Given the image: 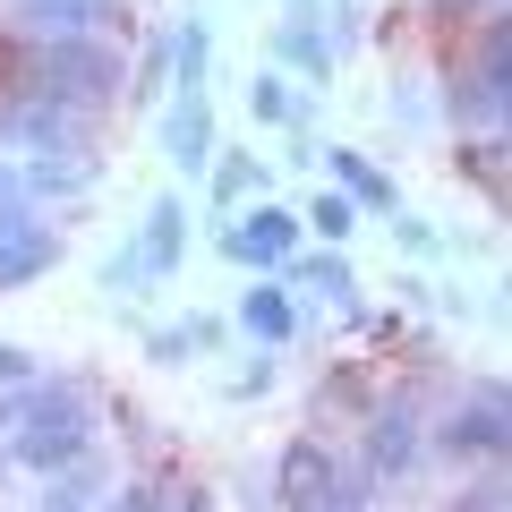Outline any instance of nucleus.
<instances>
[{
    "instance_id": "f257e3e1",
    "label": "nucleus",
    "mask_w": 512,
    "mask_h": 512,
    "mask_svg": "<svg viewBox=\"0 0 512 512\" xmlns=\"http://www.w3.org/2000/svg\"><path fill=\"white\" fill-rule=\"evenodd\" d=\"M94 453V393L77 376H26L9 384V402H0V461H18V470L52 478L69 461Z\"/></svg>"
},
{
    "instance_id": "f03ea898",
    "label": "nucleus",
    "mask_w": 512,
    "mask_h": 512,
    "mask_svg": "<svg viewBox=\"0 0 512 512\" xmlns=\"http://www.w3.org/2000/svg\"><path fill=\"white\" fill-rule=\"evenodd\" d=\"M18 94H43V103L77 111V120H94V111H111L128 94V60L111 35H77V43H35L26 52V86Z\"/></svg>"
},
{
    "instance_id": "7ed1b4c3",
    "label": "nucleus",
    "mask_w": 512,
    "mask_h": 512,
    "mask_svg": "<svg viewBox=\"0 0 512 512\" xmlns=\"http://www.w3.org/2000/svg\"><path fill=\"white\" fill-rule=\"evenodd\" d=\"M444 111L461 120V137H495L512 111V26L504 18H478V52L444 69Z\"/></svg>"
},
{
    "instance_id": "20e7f679",
    "label": "nucleus",
    "mask_w": 512,
    "mask_h": 512,
    "mask_svg": "<svg viewBox=\"0 0 512 512\" xmlns=\"http://www.w3.org/2000/svg\"><path fill=\"white\" fill-rule=\"evenodd\" d=\"M427 444H436L444 461H461V470H495V461L512 453V402H504V376H478L470 393H461V402L444 410L436 427H427Z\"/></svg>"
},
{
    "instance_id": "39448f33",
    "label": "nucleus",
    "mask_w": 512,
    "mask_h": 512,
    "mask_svg": "<svg viewBox=\"0 0 512 512\" xmlns=\"http://www.w3.org/2000/svg\"><path fill=\"white\" fill-rule=\"evenodd\" d=\"M180 256H188V205H180V197H154L146 222H137V239L103 265V291H128V299H137V291H154V282L180 274Z\"/></svg>"
},
{
    "instance_id": "423d86ee",
    "label": "nucleus",
    "mask_w": 512,
    "mask_h": 512,
    "mask_svg": "<svg viewBox=\"0 0 512 512\" xmlns=\"http://www.w3.org/2000/svg\"><path fill=\"white\" fill-rule=\"evenodd\" d=\"M214 248L231 256V265H248V274H282V265L299 256V214L274 205V197H256V205H239V214L214 231Z\"/></svg>"
},
{
    "instance_id": "0eeeda50",
    "label": "nucleus",
    "mask_w": 512,
    "mask_h": 512,
    "mask_svg": "<svg viewBox=\"0 0 512 512\" xmlns=\"http://www.w3.org/2000/svg\"><path fill=\"white\" fill-rule=\"evenodd\" d=\"M419 453H427V419H419V402L410 393H393V402H376L367 410V453H359V470L376 478H410L419 470Z\"/></svg>"
},
{
    "instance_id": "6e6552de",
    "label": "nucleus",
    "mask_w": 512,
    "mask_h": 512,
    "mask_svg": "<svg viewBox=\"0 0 512 512\" xmlns=\"http://www.w3.org/2000/svg\"><path fill=\"white\" fill-rule=\"evenodd\" d=\"M333 478H342V453L325 436H291L274 453V504L282 512H333Z\"/></svg>"
},
{
    "instance_id": "1a4fd4ad",
    "label": "nucleus",
    "mask_w": 512,
    "mask_h": 512,
    "mask_svg": "<svg viewBox=\"0 0 512 512\" xmlns=\"http://www.w3.org/2000/svg\"><path fill=\"white\" fill-rule=\"evenodd\" d=\"M60 248L69 239L52 231V222L35 214V205H0V291H26V282H43L60 265Z\"/></svg>"
},
{
    "instance_id": "9d476101",
    "label": "nucleus",
    "mask_w": 512,
    "mask_h": 512,
    "mask_svg": "<svg viewBox=\"0 0 512 512\" xmlns=\"http://www.w3.org/2000/svg\"><path fill=\"white\" fill-rule=\"evenodd\" d=\"M86 128H94V120L43 103V94H9V103H0V137L26 146V154H86Z\"/></svg>"
},
{
    "instance_id": "9b49d317",
    "label": "nucleus",
    "mask_w": 512,
    "mask_h": 512,
    "mask_svg": "<svg viewBox=\"0 0 512 512\" xmlns=\"http://www.w3.org/2000/svg\"><path fill=\"white\" fill-rule=\"evenodd\" d=\"M163 154H171V171H188V180H205L214 171V94H171V111H163Z\"/></svg>"
},
{
    "instance_id": "f8f14e48",
    "label": "nucleus",
    "mask_w": 512,
    "mask_h": 512,
    "mask_svg": "<svg viewBox=\"0 0 512 512\" xmlns=\"http://www.w3.org/2000/svg\"><path fill=\"white\" fill-rule=\"evenodd\" d=\"M239 333H248L256 350L299 342V299H291V282H282V274H256L248 291H239Z\"/></svg>"
},
{
    "instance_id": "ddd939ff",
    "label": "nucleus",
    "mask_w": 512,
    "mask_h": 512,
    "mask_svg": "<svg viewBox=\"0 0 512 512\" xmlns=\"http://www.w3.org/2000/svg\"><path fill=\"white\" fill-rule=\"evenodd\" d=\"M325 0H291V18L274 26V60H282V77H316L325 86L333 77V43H325Z\"/></svg>"
},
{
    "instance_id": "4468645a",
    "label": "nucleus",
    "mask_w": 512,
    "mask_h": 512,
    "mask_svg": "<svg viewBox=\"0 0 512 512\" xmlns=\"http://www.w3.org/2000/svg\"><path fill=\"white\" fill-rule=\"evenodd\" d=\"M18 18L35 43H77V35H103L111 18H128L120 0H18Z\"/></svg>"
},
{
    "instance_id": "2eb2a0df",
    "label": "nucleus",
    "mask_w": 512,
    "mask_h": 512,
    "mask_svg": "<svg viewBox=\"0 0 512 512\" xmlns=\"http://www.w3.org/2000/svg\"><path fill=\"white\" fill-rule=\"evenodd\" d=\"M316 163L333 171V188H342V197L359 205V214H402V197H393V171H376L359 146H325Z\"/></svg>"
},
{
    "instance_id": "dca6fc26",
    "label": "nucleus",
    "mask_w": 512,
    "mask_h": 512,
    "mask_svg": "<svg viewBox=\"0 0 512 512\" xmlns=\"http://www.w3.org/2000/svg\"><path fill=\"white\" fill-rule=\"evenodd\" d=\"M282 282H291V299H325V308H359V274H350V256L342 248H316V256H291L282 265Z\"/></svg>"
},
{
    "instance_id": "f3484780",
    "label": "nucleus",
    "mask_w": 512,
    "mask_h": 512,
    "mask_svg": "<svg viewBox=\"0 0 512 512\" xmlns=\"http://www.w3.org/2000/svg\"><path fill=\"white\" fill-rule=\"evenodd\" d=\"M163 60H171V94H205V77H214V18L188 9V18L171 26Z\"/></svg>"
},
{
    "instance_id": "a211bd4d",
    "label": "nucleus",
    "mask_w": 512,
    "mask_h": 512,
    "mask_svg": "<svg viewBox=\"0 0 512 512\" xmlns=\"http://www.w3.org/2000/svg\"><path fill=\"white\" fill-rule=\"evenodd\" d=\"M214 350H222V316H188V325H154L146 333L154 367H188V359H214Z\"/></svg>"
},
{
    "instance_id": "6ab92c4d",
    "label": "nucleus",
    "mask_w": 512,
    "mask_h": 512,
    "mask_svg": "<svg viewBox=\"0 0 512 512\" xmlns=\"http://www.w3.org/2000/svg\"><path fill=\"white\" fill-rule=\"evenodd\" d=\"M265 197V163L256 154H214V171H205V205L214 214H239V205Z\"/></svg>"
},
{
    "instance_id": "aec40b11",
    "label": "nucleus",
    "mask_w": 512,
    "mask_h": 512,
    "mask_svg": "<svg viewBox=\"0 0 512 512\" xmlns=\"http://www.w3.org/2000/svg\"><path fill=\"white\" fill-rule=\"evenodd\" d=\"M248 120L256 128H299V120H308V103L291 94V77H282V69H256L248 77Z\"/></svg>"
},
{
    "instance_id": "412c9836",
    "label": "nucleus",
    "mask_w": 512,
    "mask_h": 512,
    "mask_svg": "<svg viewBox=\"0 0 512 512\" xmlns=\"http://www.w3.org/2000/svg\"><path fill=\"white\" fill-rule=\"evenodd\" d=\"M299 231H316L325 248H350V231H359V205H350L342 188H316L308 214H299Z\"/></svg>"
},
{
    "instance_id": "4be33fe9",
    "label": "nucleus",
    "mask_w": 512,
    "mask_h": 512,
    "mask_svg": "<svg viewBox=\"0 0 512 512\" xmlns=\"http://www.w3.org/2000/svg\"><path fill=\"white\" fill-rule=\"evenodd\" d=\"M453 171H461V180H478L487 197H504V137H461Z\"/></svg>"
},
{
    "instance_id": "5701e85b",
    "label": "nucleus",
    "mask_w": 512,
    "mask_h": 512,
    "mask_svg": "<svg viewBox=\"0 0 512 512\" xmlns=\"http://www.w3.org/2000/svg\"><path fill=\"white\" fill-rule=\"evenodd\" d=\"M94 495H103V478H94L86 461H69V470H52V495H43V512H86Z\"/></svg>"
},
{
    "instance_id": "b1692460",
    "label": "nucleus",
    "mask_w": 512,
    "mask_h": 512,
    "mask_svg": "<svg viewBox=\"0 0 512 512\" xmlns=\"http://www.w3.org/2000/svg\"><path fill=\"white\" fill-rule=\"evenodd\" d=\"M444 512H512V495H504V478H461L444 495Z\"/></svg>"
},
{
    "instance_id": "393cba45",
    "label": "nucleus",
    "mask_w": 512,
    "mask_h": 512,
    "mask_svg": "<svg viewBox=\"0 0 512 512\" xmlns=\"http://www.w3.org/2000/svg\"><path fill=\"white\" fill-rule=\"evenodd\" d=\"M222 393H231V402H248V393H274V350H256V359L239 367V376L222 384Z\"/></svg>"
},
{
    "instance_id": "a878e982",
    "label": "nucleus",
    "mask_w": 512,
    "mask_h": 512,
    "mask_svg": "<svg viewBox=\"0 0 512 512\" xmlns=\"http://www.w3.org/2000/svg\"><path fill=\"white\" fill-rule=\"evenodd\" d=\"M163 504H171V487H154V478H137V487H120V495H111L103 512H163Z\"/></svg>"
},
{
    "instance_id": "bb28decb",
    "label": "nucleus",
    "mask_w": 512,
    "mask_h": 512,
    "mask_svg": "<svg viewBox=\"0 0 512 512\" xmlns=\"http://www.w3.org/2000/svg\"><path fill=\"white\" fill-rule=\"evenodd\" d=\"M393 239H402L410 256H436L444 239H436V222H419V214H393Z\"/></svg>"
},
{
    "instance_id": "cd10ccee",
    "label": "nucleus",
    "mask_w": 512,
    "mask_h": 512,
    "mask_svg": "<svg viewBox=\"0 0 512 512\" xmlns=\"http://www.w3.org/2000/svg\"><path fill=\"white\" fill-rule=\"evenodd\" d=\"M26 376H43V367H35V350H18V342H0V384H26Z\"/></svg>"
},
{
    "instance_id": "c85d7f7f",
    "label": "nucleus",
    "mask_w": 512,
    "mask_h": 512,
    "mask_svg": "<svg viewBox=\"0 0 512 512\" xmlns=\"http://www.w3.org/2000/svg\"><path fill=\"white\" fill-rule=\"evenodd\" d=\"M163 512H214V495H205V487H171Z\"/></svg>"
},
{
    "instance_id": "c756f323",
    "label": "nucleus",
    "mask_w": 512,
    "mask_h": 512,
    "mask_svg": "<svg viewBox=\"0 0 512 512\" xmlns=\"http://www.w3.org/2000/svg\"><path fill=\"white\" fill-rule=\"evenodd\" d=\"M0 205H26V180H18V163H0Z\"/></svg>"
},
{
    "instance_id": "7c9ffc66",
    "label": "nucleus",
    "mask_w": 512,
    "mask_h": 512,
    "mask_svg": "<svg viewBox=\"0 0 512 512\" xmlns=\"http://www.w3.org/2000/svg\"><path fill=\"white\" fill-rule=\"evenodd\" d=\"M436 9H478V18H495V0H436Z\"/></svg>"
}]
</instances>
